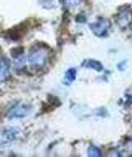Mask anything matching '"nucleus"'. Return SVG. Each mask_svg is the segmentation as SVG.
Listing matches in <instances>:
<instances>
[{"label": "nucleus", "instance_id": "1", "mask_svg": "<svg viewBox=\"0 0 132 157\" xmlns=\"http://www.w3.org/2000/svg\"><path fill=\"white\" fill-rule=\"evenodd\" d=\"M48 60V50L45 47H34L29 55L30 64L35 69H41Z\"/></svg>", "mask_w": 132, "mask_h": 157}, {"label": "nucleus", "instance_id": "2", "mask_svg": "<svg viewBox=\"0 0 132 157\" xmlns=\"http://www.w3.org/2000/svg\"><path fill=\"white\" fill-rule=\"evenodd\" d=\"M117 25L121 29L127 28L132 22V8L128 5L121 6L116 15Z\"/></svg>", "mask_w": 132, "mask_h": 157}, {"label": "nucleus", "instance_id": "3", "mask_svg": "<svg viewBox=\"0 0 132 157\" xmlns=\"http://www.w3.org/2000/svg\"><path fill=\"white\" fill-rule=\"evenodd\" d=\"M110 28H111V23L106 18H100L98 21L90 25V29L94 33V35L100 36V38L106 36L108 34V32H109Z\"/></svg>", "mask_w": 132, "mask_h": 157}, {"label": "nucleus", "instance_id": "4", "mask_svg": "<svg viewBox=\"0 0 132 157\" xmlns=\"http://www.w3.org/2000/svg\"><path fill=\"white\" fill-rule=\"evenodd\" d=\"M32 111V106L28 105H18L8 112L9 118H23Z\"/></svg>", "mask_w": 132, "mask_h": 157}, {"label": "nucleus", "instance_id": "5", "mask_svg": "<svg viewBox=\"0 0 132 157\" xmlns=\"http://www.w3.org/2000/svg\"><path fill=\"white\" fill-rule=\"evenodd\" d=\"M9 73V64L8 61L4 57L0 56V82L7 78Z\"/></svg>", "mask_w": 132, "mask_h": 157}, {"label": "nucleus", "instance_id": "6", "mask_svg": "<svg viewBox=\"0 0 132 157\" xmlns=\"http://www.w3.org/2000/svg\"><path fill=\"white\" fill-rule=\"evenodd\" d=\"M82 67H86V68H89V69H94L98 72L103 71V69H104L102 63L97 61V60H94V59H87V60H86V61H83Z\"/></svg>", "mask_w": 132, "mask_h": 157}, {"label": "nucleus", "instance_id": "7", "mask_svg": "<svg viewBox=\"0 0 132 157\" xmlns=\"http://www.w3.org/2000/svg\"><path fill=\"white\" fill-rule=\"evenodd\" d=\"M75 78H76V70L74 68H70L67 70L65 73V76H64V79H63V83L66 85H69L75 80Z\"/></svg>", "mask_w": 132, "mask_h": 157}, {"label": "nucleus", "instance_id": "8", "mask_svg": "<svg viewBox=\"0 0 132 157\" xmlns=\"http://www.w3.org/2000/svg\"><path fill=\"white\" fill-rule=\"evenodd\" d=\"M14 67L18 71H22L26 67V57L23 55V53L14 57Z\"/></svg>", "mask_w": 132, "mask_h": 157}, {"label": "nucleus", "instance_id": "9", "mask_svg": "<svg viewBox=\"0 0 132 157\" xmlns=\"http://www.w3.org/2000/svg\"><path fill=\"white\" fill-rule=\"evenodd\" d=\"M81 0H63V5L64 7L67 9L74 8L76 6H78L80 4Z\"/></svg>", "mask_w": 132, "mask_h": 157}, {"label": "nucleus", "instance_id": "10", "mask_svg": "<svg viewBox=\"0 0 132 157\" xmlns=\"http://www.w3.org/2000/svg\"><path fill=\"white\" fill-rule=\"evenodd\" d=\"M87 155L90 157H99L101 156V150L98 147L91 145L87 150Z\"/></svg>", "mask_w": 132, "mask_h": 157}, {"label": "nucleus", "instance_id": "11", "mask_svg": "<svg viewBox=\"0 0 132 157\" xmlns=\"http://www.w3.org/2000/svg\"><path fill=\"white\" fill-rule=\"evenodd\" d=\"M41 1H45V2H40L44 7H47V8H51L54 6V2L53 0H41Z\"/></svg>", "mask_w": 132, "mask_h": 157}]
</instances>
